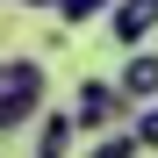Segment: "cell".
I'll use <instances>...</instances> for the list:
<instances>
[{
  "instance_id": "obj_1",
  "label": "cell",
  "mask_w": 158,
  "mask_h": 158,
  "mask_svg": "<svg viewBox=\"0 0 158 158\" xmlns=\"http://www.w3.org/2000/svg\"><path fill=\"white\" fill-rule=\"evenodd\" d=\"M43 108H50V72H43V58L15 50L7 72H0V122H7V137L36 129V115H43Z\"/></svg>"
},
{
  "instance_id": "obj_2",
  "label": "cell",
  "mask_w": 158,
  "mask_h": 158,
  "mask_svg": "<svg viewBox=\"0 0 158 158\" xmlns=\"http://www.w3.org/2000/svg\"><path fill=\"white\" fill-rule=\"evenodd\" d=\"M72 115H79V129H86V137H108V129H129V122H137V101L122 94V79L86 72V79L72 86Z\"/></svg>"
},
{
  "instance_id": "obj_3",
  "label": "cell",
  "mask_w": 158,
  "mask_h": 158,
  "mask_svg": "<svg viewBox=\"0 0 158 158\" xmlns=\"http://www.w3.org/2000/svg\"><path fill=\"white\" fill-rule=\"evenodd\" d=\"M101 29H108L122 50H144V43L158 36V0H115V15L101 22Z\"/></svg>"
},
{
  "instance_id": "obj_4",
  "label": "cell",
  "mask_w": 158,
  "mask_h": 158,
  "mask_svg": "<svg viewBox=\"0 0 158 158\" xmlns=\"http://www.w3.org/2000/svg\"><path fill=\"white\" fill-rule=\"evenodd\" d=\"M29 137H36V158H65L72 137H79V115H72V108H43Z\"/></svg>"
},
{
  "instance_id": "obj_5",
  "label": "cell",
  "mask_w": 158,
  "mask_h": 158,
  "mask_svg": "<svg viewBox=\"0 0 158 158\" xmlns=\"http://www.w3.org/2000/svg\"><path fill=\"white\" fill-rule=\"evenodd\" d=\"M115 79H122V94L137 101V108H144V101H158V50H151V43H144V50H129Z\"/></svg>"
},
{
  "instance_id": "obj_6",
  "label": "cell",
  "mask_w": 158,
  "mask_h": 158,
  "mask_svg": "<svg viewBox=\"0 0 158 158\" xmlns=\"http://www.w3.org/2000/svg\"><path fill=\"white\" fill-rule=\"evenodd\" d=\"M50 15L65 22V29H86V22H108L115 0H50Z\"/></svg>"
},
{
  "instance_id": "obj_7",
  "label": "cell",
  "mask_w": 158,
  "mask_h": 158,
  "mask_svg": "<svg viewBox=\"0 0 158 158\" xmlns=\"http://www.w3.org/2000/svg\"><path fill=\"white\" fill-rule=\"evenodd\" d=\"M86 158H151V151L137 144V129H108V137L86 144Z\"/></svg>"
},
{
  "instance_id": "obj_8",
  "label": "cell",
  "mask_w": 158,
  "mask_h": 158,
  "mask_svg": "<svg viewBox=\"0 0 158 158\" xmlns=\"http://www.w3.org/2000/svg\"><path fill=\"white\" fill-rule=\"evenodd\" d=\"M129 129H137V144L158 158V101H144V108H137V122H129Z\"/></svg>"
},
{
  "instance_id": "obj_9",
  "label": "cell",
  "mask_w": 158,
  "mask_h": 158,
  "mask_svg": "<svg viewBox=\"0 0 158 158\" xmlns=\"http://www.w3.org/2000/svg\"><path fill=\"white\" fill-rule=\"evenodd\" d=\"M15 7H43V15H50V0H15Z\"/></svg>"
}]
</instances>
